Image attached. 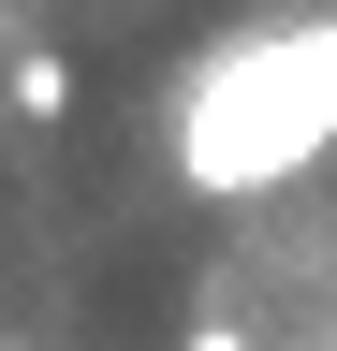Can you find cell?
I'll use <instances>...</instances> for the list:
<instances>
[{"label":"cell","instance_id":"6da1fadb","mask_svg":"<svg viewBox=\"0 0 337 351\" xmlns=\"http://www.w3.org/2000/svg\"><path fill=\"white\" fill-rule=\"evenodd\" d=\"M161 147H176V191H220V205L235 191H279L293 161H323L337 147V15L205 44V73L176 88Z\"/></svg>","mask_w":337,"mask_h":351},{"label":"cell","instance_id":"7a4b0ae2","mask_svg":"<svg viewBox=\"0 0 337 351\" xmlns=\"http://www.w3.org/2000/svg\"><path fill=\"white\" fill-rule=\"evenodd\" d=\"M15 103L30 117H73V59H15Z\"/></svg>","mask_w":337,"mask_h":351},{"label":"cell","instance_id":"3957f363","mask_svg":"<svg viewBox=\"0 0 337 351\" xmlns=\"http://www.w3.org/2000/svg\"><path fill=\"white\" fill-rule=\"evenodd\" d=\"M191 351H249V337H235V322H191Z\"/></svg>","mask_w":337,"mask_h":351},{"label":"cell","instance_id":"277c9868","mask_svg":"<svg viewBox=\"0 0 337 351\" xmlns=\"http://www.w3.org/2000/svg\"><path fill=\"white\" fill-rule=\"evenodd\" d=\"M0 351H30V337H0Z\"/></svg>","mask_w":337,"mask_h":351}]
</instances>
